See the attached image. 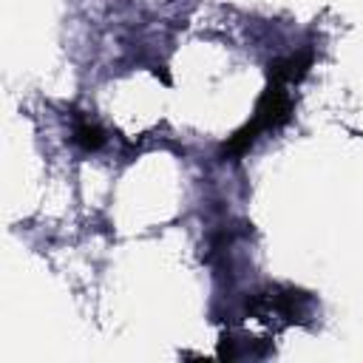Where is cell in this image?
<instances>
[{"instance_id":"obj_1","label":"cell","mask_w":363,"mask_h":363,"mask_svg":"<svg viewBox=\"0 0 363 363\" xmlns=\"http://www.w3.org/2000/svg\"><path fill=\"white\" fill-rule=\"evenodd\" d=\"M77 142H79L85 150H94V147H99V145L105 142V136H102V130H99L96 125H79V128H77Z\"/></svg>"}]
</instances>
